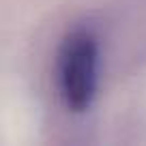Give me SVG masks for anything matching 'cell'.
<instances>
[{"label":"cell","mask_w":146,"mask_h":146,"mask_svg":"<svg viewBox=\"0 0 146 146\" xmlns=\"http://www.w3.org/2000/svg\"><path fill=\"white\" fill-rule=\"evenodd\" d=\"M56 82L62 103L71 112H86L99 86V41L88 28H75L64 36L58 52Z\"/></svg>","instance_id":"cell-1"}]
</instances>
